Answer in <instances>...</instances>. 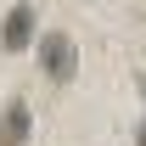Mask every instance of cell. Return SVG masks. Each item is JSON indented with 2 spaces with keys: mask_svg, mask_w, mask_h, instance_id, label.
<instances>
[{
  "mask_svg": "<svg viewBox=\"0 0 146 146\" xmlns=\"http://www.w3.org/2000/svg\"><path fill=\"white\" fill-rule=\"evenodd\" d=\"M28 39H34V6H11L6 23H0V45L6 51H28Z\"/></svg>",
  "mask_w": 146,
  "mask_h": 146,
  "instance_id": "cell-2",
  "label": "cell"
},
{
  "mask_svg": "<svg viewBox=\"0 0 146 146\" xmlns=\"http://www.w3.org/2000/svg\"><path fill=\"white\" fill-rule=\"evenodd\" d=\"M39 68H45L51 84H68L73 73H79V45H73L68 34H45L39 39Z\"/></svg>",
  "mask_w": 146,
  "mask_h": 146,
  "instance_id": "cell-1",
  "label": "cell"
},
{
  "mask_svg": "<svg viewBox=\"0 0 146 146\" xmlns=\"http://www.w3.org/2000/svg\"><path fill=\"white\" fill-rule=\"evenodd\" d=\"M28 141V101H6V112H0V146H23Z\"/></svg>",
  "mask_w": 146,
  "mask_h": 146,
  "instance_id": "cell-3",
  "label": "cell"
},
{
  "mask_svg": "<svg viewBox=\"0 0 146 146\" xmlns=\"http://www.w3.org/2000/svg\"><path fill=\"white\" fill-rule=\"evenodd\" d=\"M141 146H146V124H141Z\"/></svg>",
  "mask_w": 146,
  "mask_h": 146,
  "instance_id": "cell-4",
  "label": "cell"
}]
</instances>
